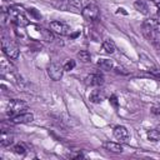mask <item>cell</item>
Masks as SVG:
<instances>
[{"label":"cell","instance_id":"obj_7","mask_svg":"<svg viewBox=\"0 0 160 160\" xmlns=\"http://www.w3.org/2000/svg\"><path fill=\"white\" fill-rule=\"evenodd\" d=\"M34 120V115L31 112H20L11 118L12 124H29Z\"/></svg>","mask_w":160,"mask_h":160},{"label":"cell","instance_id":"obj_14","mask_svg":"<svg viewBox=\"0 0 160 160\" xmlns=\"http://www.w3.org/2000/svg\"><path fill=\"white\" fill-rule=\"evenodd\" d=\"M101 46H102V50H105L108 54H112V52L116 50L115 44H114L111 40H104L102 44H101Z\"/></svg>","mask_w":160,"mask_h":160},{"label":"cell","instance_id":"obj_19","mask_svg":"<svg viewBox=\"0 0 160 160\" xmlns=\"http://www.w3.org/2000/svg\"><path fill=\"white\" fill-rule=\"evenodd\" d=\"M90 100L92 102H100L102 100V95L100 94L99 90H94L91 94H90Z\"/></svg>","mask_w":160,"mask_h":160},{"label":"cell","instance_id":"obj_27","mask_svg":"<svg viewBox=\"0 0 160 160\" xmlns=\"http://www.w3.org/2000/svg\"><path fill=\"white\" fill-rule=\"evenodd\" d=\"M154 1H155V5H156V8H158V10L160 12V0H154Z\"/></svg>","mask_w":160,"mask_h":160},{"label":"cell","instance_id":"obj_22","mask_svg":"<svg viewBox=\"0 0 160 160\" xmlns=\"http://www.w3.org/2000/svg\"><path fill=\"white\" fill-rule=\"evenodd\" d=\"M75 65H76V62H75L74 60H69V61H66V62L62 65L64 71H70V70H72V69L75 68Z\"/></svg>","mask_w":160,"mask_h":160},{"label":"cell","instance_id":"obj_21","mask_svg":"<svg viewBox=\"0 0 160 160\" xmlns=\"http://www.w3.org/2000/svg\"><path fill=\"white\" fill-rule=\"evenodd\" d=\"M70 4L71 5H74L75 8H78V9H82L85 5H88L89 2H88V0H70Z\"/></svg>","mask_w":160,"mask_h":160},{"label":"cell","instance_id":"obj_23","mask_svg":"<svg viewBox=\"0 0 160 160\" xmlns=\"http://www.w3.org/2000/svg\"><path fill=\"white\" fill-rule=\"evenodd\" d=\"M12 150H14V152L18 154V155H24V154L26 152V149H25L22 145H20V144L15 145V146L12 148Z\"/></svg>","mask_w":160,"mask_h":160},{"label":"cell","instance_id":"obj_11","mask_svg":"<svg viewBox=\"0 0 160 160\" xmlns=\"http://www.w3.org/2000/svg\"><path fill=\"white\" fill-rule=\"evenodd\" d=\"M8 14H9L11 18H14V19H15L16 16H19V15L24 14V8H22L21 5H12V6H10V8H9Z\"/></svg>","mask_w":160,"mask_h":160},{"label":"cell","instance_id":"obj_3","mask_svg":"<svg viewBox=\"0 0 160 160\" xmlns=\"http://www.w3.org/2000/svg\"><path fill=\"white\" fill-rule=\"evenodd\" d=\"M48 75L51 80L54 81H59L62 78V72H64V68L59 64H50L48 66Z\"/></svg>","mask_w":160,"mask_h":160},{"label":"cell","instance_id":"obj_16","mask_svg":"<svg viewBox=\"0 0 160 160\" xmlns=\"http://www.w3.org/2000/svg\"><path fill=\"white\" fill-rule=\"evenodd\" d=\"M146 136H148V139H149L150 141H154V142H156V141L160 140V132L158 131V129L149 130L148 134H146Z\"/></svg>","mask_w":160,"mask_h":160},{"label":"cell","instance_id":"obj_9","mask_svg":"<svg viewBox=\"0 0 160 160\" xmlns=\"http://www.w3.org/2000/svg\"><path fill=\"white\" fill-rule=\"evenodd\" d=\"M86 80H88V84L92 85V86H101L104 84V76L100 72H95V74L89 75Z\"/></svg>","mask_w":160,"mask_h":160},{"label":"cell","instance_id":"obj_8","mask_svg":"<svg viewBox=\"0 0 160 160\" xmlns=\"http://www.w3.org/2000/svg\"><path fill=\"white\" fill-rule=\"evenodd\" d=\"M141 32H142V35H144L148 40H150V41H155V40H156V32H155L154 29L150 26V24L148 22V20L142 21V24H141Z\"/></svg>","mask_w":160,"mask_h":160},{"label":"cell","instance_id":"obj_4","mask_svg":"<svg viewBox=\"0 0 160 160\" xmlns=\"http://www.w3.org/2000/svg\"><path fill=\"white\" fill-rule=\"evenodd\" d=\"M50 29H51V31H54L58 35H70L71 34V29L61 21H51Z\"/></svg>","mask_w":160,"mask_h":160},{"label":"cell","instance_id":"obj_28","mask_svg":"<svg viewBox=\"0 0 160 160\" xmlns=\"http://www.w3.org/2000/svg\"><path fill=\"white\" fill-rule=\"evenodd\" d=\"M156 129H158V131H159V132H160V126H158V128H156Z\"/></svg>","mask_w":160,"mask_h":160},{"label":"cell","instance_id":"obj_5","mask_svg":"<svg viewBox=\"0 0 160 160\" xmlns=\"http://www.w3.org/2000/svg\"><path fill=\"white\" fill-rule=\"evenodd\" d=\"M112 134H114V138H115L116 140H119L120 142H128V140H129V131H128V129H126L125 126H122V125L115 126Z\"/></svg>","mask_w":160,"mask_h":160},{"label":"cell","instance_id":"obj_20","mask_svg":"<svg viewBox=\"0 0 160 160\" xmlns=\"http://www.w3.org/2000/svg\"><path fill=\"white\" fill-rule=\"evenodd\" d=\"M11 142H12V136H10V134H9V135H6L5 132H2V134H1V141H0L1 146L10 145Z\"/></svg>","mask_w":160,"mask_h":160},{"label":"cell","instance_id":"obj_2","mask_svg":"<svg viewBox=\"0 0 160 160\" xmlns=\"http://www.w3.org/2000/svg\"><path fill=\"white\" fill-rule=\"evenodd\" d=\"M81 15L86 21H95L99 19V8L95 4H88L81 9Z\"/></svg>","mask_w":160,"mask_h":160},{"label":"cell","instance_id":"obj_17","mask_svg":"<svg viewBox=\"0 0 160 160\" xmlns=\"http://www.w3.org/2000/svg\"><path fill=\"white\" fill-rule=\"evenodd\" d=\"M76 56H78V59H79L80 61H82V62H89L90 59H91L90 52L86 51V50H80V51L76 54Z\"/></svg>","mask_w":160,"mask_h":160},{"label":"cell","instance_id":"obj_18","mask_svg":"<svg viewBox=\"0 0 160 160\" xmlns=\"http://www.w3.org/2000/svg\"><path fill=\"white\" fill-rule=\"evenodd\" d=\"M14 21H15V24H16V25H19L20 28H22V26H28V25H29V20L25 18V15H24V14H21V15H19V16H16V18L14 19Z\"/></svg>","mask_w":160,"mask_h":160},{"label":"cell","instance_id":"obj_13","mask_svg":"<svg viewBox=\"0 0 160 160\" xmlns=\"http://www.w3.org/2000/svg\"><path fill=\"white\" fill-rule=\"evenodd\" d=\"M148 22L150 24V26L154 29V31L156 34L160 32V16H152V18L148 19Z\"/></svg>","mask_w":160,"mask_h":160},{"label":"cell","instance_id":"obj_6","mask_svg":"<svg viewBox=\"0 0 160 160\" xmlns=\"http://www.w3.org/2000/svg\"><path fill=\"white\" fill-rule=\"evenodd\" d=\"M26 108H28V105H26V102H24L22 100H18V99L10 100V102H9V115L12 118V116H14V112L20 114L19 111H20V110H24V109H26Z\"/></svg>","mask_w":160,"mask_h":160},{"label":"cell","instance_id":"obj_12","mask_svg":"<svg viewBox=\"0 0 160 160\" xmlns=\"http://www.w3.org/2000/svg\"><path fill=\"white\" fill-rule=\"evenodd\" d=\"M134 8H135L139 12H141V14H144V15H148V14H149V8H148V5H146L142 0L135 1V2H134Z\"/></svg>","mask_w":160,"mask_h":160},{"label":"cell","instance_id":"obj_24","mask_svg":"<svg viewBox=\"0 0 160 160\" xmlns=\"http://www.w3.org/2000/svg\"><path fill=\"white\" fill-rule=\"evenodd\" d=\"M41 32H42L44 39H45L46 41H51V40H52V34H51L50 31H48V30H45V29H41Z\"/></svg>","mask_w":160,"mask_h":160},{"label":"cell","instance_id":"obj_1","mask_svg":"<svg viewBox=\"0 0 160 160\" xmlns=\"http://www.w3.org/2000/svg\"><path fill=\"white\" fill-rule=\"evenodd\" d=\"M2 51L11 60H16L19 58V48L10 39H6V38L2 39Z\"/></svg>","mask_w":160,"mask_h":160},{"label":"cell","instance_id":"obj_25","mask_svg":"<svg viewBox=\"0 0 160 160\" xmlns=\"http://www.w3.org/2000/svg\"><path fill=\"white\" fill-rule=\"evenodd\" d=\"M110 100H111V102H112L115 106H118V99H116V96H115V95H112Z\"/></svg>","mask_w":160,"mask_h":160},{"label":"cell","instance_id":"obj_26","mask_svg":"<svg viewBox=\"0 0 160 160\" xmlns=\"http://www.w3.org/2000/svg\"><path fill=\"white\" fill-rule=\"evenodd\" d=\"M151 72H152L154 75H156V76L160 78V70H159V69H154V70H151Z\"/></svg>","mask_w":160,"mask_h":160},{"label":"cell","instance_id":"obj_15","mask_svg":"<svg viewBox=\"0 0 160 160\" xmlns=\"http://www.w3.org/2000/svg\"><path fill=\"white\" fill-rule=\"evenodd\" d=\"M98 65H99V68L102 69V70H111L112 66H114L112 61L109 60V59H100L99 62H98Z\"/></svg>","mask_w":160,"mask_h":160},{"label":"cell","instance_id":"obj_10","mask_svg":"<svg viewBox=\"0 0 160 160\" xmlns=\"http://www.w3.org/2000/svg\"><path fill=\"white\" fill-rule=\"evenodd\" d=\"M102 146L105 148V150H108L110 152H114V154H121L122 150H124L121 144L114 142V141H106V142H104Z\"/></svg>","mask_w":160,"mask_h":160}]
</instances>
